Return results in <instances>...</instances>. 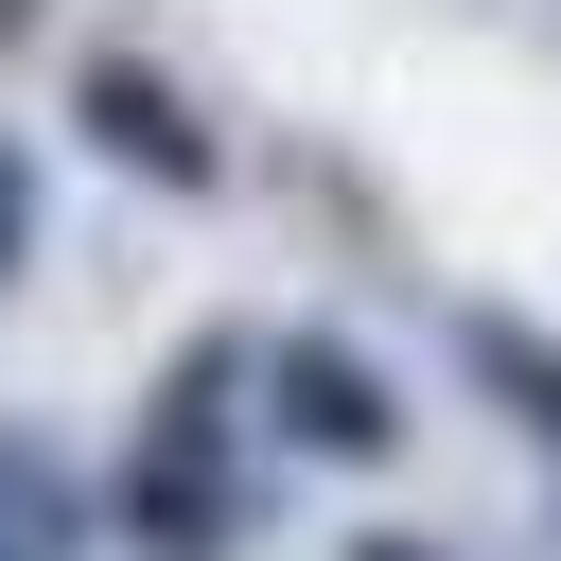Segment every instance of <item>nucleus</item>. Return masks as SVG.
<instances>
[{
	"label": "nucleus",
	"instance_id": "2",
	"mask_svg": "<svg viewBox=\"0 0 561 561\" xmlns=\"http://www.w3.org/2000/svg\"><path fill=\"white\" fill-rule=\"evenodd\" d=\"M245 421L280 438V456H333V473H368V456H403V386L351 351V333H316V316H280V333H245Z\"/></svg>",
	"mask_w": 561,
	"mask_h": 561
},
{
	"label": "nucleus",
	"instance_id": "6",
	"mask_svg": "<svg viewBox=\"0 0 561 561\" xmlns=\"http://www.w3.org/2000/svg\"><path fill=\"white\" fill-rule=\"evenodd\" d=\"M351 561H456V543H421V526H351Z\"/></svg>",
	"mask_w": 561,
	"mask_h": 561
},
{
	"label": "nucleus",
	"instance_id": "1",
	"mask_svg": "<svg viewBox=\"0 0 561 561\" xmlns=\"http://www.w3.org/2000/svg\"><path fill=\"white\" fill-rule=\"evenodd\" d=\"M245 333H193L175 368H158V403H140V438H123V473H105V526L140 543V561H210L228 526H245Z\"/></svg>",
	"mask_w": 561,
	"mask_h": 561
},
{
	"label": "nucleus",
	"instance_id": "3",
	"mask_svg": "<svg viewBox=\"0 0 561 561\" xmlns=\"http://www.w3.org/2000/svg\"><path fill=\"white\" fill-rule=\"evenodd\" d=\"M70 123H88V158H123V175H158V193H210V175H228L210 123L175 105V70H140V53H88V70H70Z\"/></svg>",
	"mask_w": 561,
	"mask_h": 561
},
{
	"label": "nucleus",
	"instance_id": "5",
	"mask_svg": "<svg viewBox=\"0 0 561 561\" xmlns=\"http://www.w3.org/2000/svg\"><path fill=\"white\" fill-rule=\"evenodd\" d=\"M18 245H35V158L0 140V280H18Z\"/></svg>",
	"mask_w": 561,
	"mask_h": 561
},
{
	"label": "nucleus",
	"instance_id": "4",
	"mask_svg": "<svg viewBox=\"0 0 561 561\" xmlns=\"http://www.w3.org/2000/svg\"><path fill=\"white\" fill-rule=\"evenodd\" d=\"M456 368H473V386L508 403V438H526V456L561 473V351H543L526 316H491V298H473V316H456Z\"/></svg>",
	"mask_w": 561,
	"mask_h": 561
},
{
	"label": "nucleus",
	"instance_id": "7",
	"mask_svg": "<svg viewBox=\"0 0 561 561\" xmlns=\"http://www.w3.org/2000/svg\"><path fill=\"white\" fill-rule=\"evenodd\" d=\"M18 18H35V0H0V35H18Z\"/></svg>",
	"mask_w": 561,
	"mask_h": 561
}]
</instances>
